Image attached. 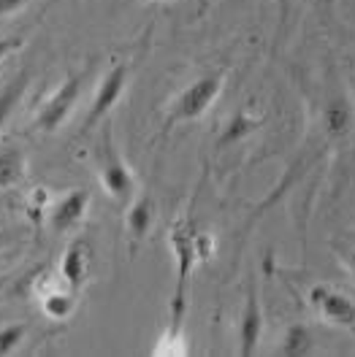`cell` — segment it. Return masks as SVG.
<instances>
[{
  "label": "cell",
  "instance_id": "obj_1",
  "mask_svg": "<svg viewBox=\"0 0 355 357\" xmlns=\"http://www.w3.org/2000/svg\"><path fill=\"white\" fill-rule=\"evenodd\" d=\"M168 246H171V255L177 260V287H174V301H171V325H182V314H184V298H187V284H190V276L196 271L198 263V230L190 217H182L171 225L168 230Z\"/></svg>",
  "mask_w": 355,
  "mask_h": 357
},
{
  "label": "cell",
  "instance_id": "obj_2",
  "mask_svg": "<svg viewBox=\"0 0 355 357\" xmlns=\"http://www.w3.org/2000/svg\"><path fill=\"white\" fill-rule=\"evenodd\" d=\"M98 178L103 192L111 195L117 203H131L136 195V176L128 168V162L114 146L109 125L103 128V138H101V157H98Z\"/></svg>",
  "mask_w": 355,
  "mask_h": 357
},
{
  "label": "cell",
  "instance_id": "obj_3",
  "mask_svg": "<svg viewBox=\"0 0 355 357\" xmlns=\"http://www.w3.org/2000/svg\"><path fill=\"white\" fill-rule=\"evenodd\" d=\"M220 92H222V73H203V76H198L196 82H190L171 100L166 125L193 122V119L203 116V114L212 109V103L220 98Z\"/></svg>",
  "mask_w": 355,
  "mask_h": 357
},
{
  "label": "cell",
  "instance_id": "obj_4",
  "mask_svg": "<svg viewBox=\"0 0 355 357\" xmlns=\"http://www.w3.org/2000/svg\"><path fill=\"white\" fill-rule=\"evenodd\" d=\"M82 89H85V73H73L68 76L66 82H60V87L55 92H49V98L41 100L36 119H33V128L36 130H44V133H55L66 125V119L73 114L79 98H82Z\"/></svg>",
  "mask_w": 355,
  "mask_h": 357
},
{
  "label": "cell",
  "instance_id": "obj_5",
  "mask_svg": "<svg viewBox=\"0 0 355 357\" xmlns=\"http://www.w3.org/2000/svg\"><path fill=\"white\" fill-rule=\"evenodd\" d=\"M310 306L314 309V314L339 331H347L355 335V301L347 298L345 292L333 290L328 284H314L307 295Z\"/></svg>",
  "mask_w": 355,
  "mask_h": 357
},
{
  "label": "cell",
  "instance_id": "obj_6",
  "mask_svg": "<svg viewBox=\"0 0 355 357\" xmlns=\"http://www.w3.org/2000/svg\"><path fill=\"white\" fill-rule=\"evenodd\" d=\"M128 76H131L128 63H117V66H111L109 70H106V76H103L101 84L95 87L89 112H87V116H85V128H95V125H101V122L109 116L111 109L119 103L122 92L128 87Z\"/></svg>",
  "mask_w": 355,
  "mask_h": 357
},
{
  "label": "cell",
  "instance_id": "obj_7",
  "mask_svg": "<svg viewBox=\"0 0 355 357\" xmlns=\"http://www.w3.org/2000/svg\"><path fill=\"white\" fill-rule=\"evenodd\" d=\"M87 208H89V192L85 187H76V190L66 192L63 198H57V201L49 206V214H46L52 233H57V236L71 233L76 225L85 220Z\"/></svg>",
  "mask_w": 355,
  "mask_h": 357
},
{
  "label": "cell",
  "instance_id": "obj_8",
  "mask_svg": "<svg viewBox=\"0 0 355 357\" xmlns=\"http://www.w3.org/2000/svg\"><path fill=\"white\" fill-rule=\"evenodd\" d=\"M263 335V309H261V295L255 282L247 284V298H245V312L239 319V355L252 357Z\"/></svg>",
  "mask_w": 355,
  "mask_h": 357
},
{
  "label": "cell",
  "instance_id": "obj_9",
  "mask_svg": "<svg viewBox=\"0 0 355 357\" xmlns=\"http://www.w3.org/2000/svg\"><path fill=\"white\" fill-rule=\"evenodd\" d=\"M89 266H92V246L85 238H73L66 246L63 257H60V279L71 290H82L87 284Z\"/></svg>",
  "mask_w": 355,
  "mask_h": 357
},
{
  "label": "cell",
  "instance_id": "obj_10",
  "mask_svg": "<svg viewBox=\"0 0 355 357\" xmlns=\"http://www.w3.org/2000/svg\"><path fill=\"white\" fill-rule=\"evenodd\" d=\"M155 211L157 206L150 195H133V201L128 206V214H125V230H128V236L133 241L147 238V233L155 225Z\"/></svg>",
  "mask_w": 355,
  "mask_h": 357
},
{
  "label": "cell",
  "instance_id": "obj_11",
  "mask_svg": "<svg viewBox=\"0 0 355 357\" xmlns=\"http://www.w3.org/2000/svg\"><path fill=\"white\" fill-rule=\"evenodd\" d=\"M27 87H30V73H27V70H20L17 76H11V79L0 87V133H3V128L11 122V116L17 114V109L22 106Z\"/></svg>",
  "mask_w": 355,
  "mask_h": 357
},
{
  "label": "cell",
  "instance_id": "obj_12",
  "mask_svg": "<svg viewBox=\"0 0 355 357\" xmlns=\"http://www.w3.org/2000/svg\"><path fill=\"white\" fill-rule=\"evenodd\" d=\"M27 157L17 144H0V192L14 190L24 178Z\"/></svg>",
  "mask_w": 355,
  "mask_h": 357
},
{
  "label": "cell",
  "instance_id": "obj_13",
  "mask_svg": "<svg viewBox=\"0 0 355 357\" xmlns=\"http://www.w3.org/2000/svg\"><path fill=\"white\" fill-rule=\"evenodd\" d=\"M41 312L52 322H66L76 312V290L71 287H49L41 292Z\"/></svg>",
  "mask_w": 355,
  "mask_h": 357
},
{
  "label": "cell",
  "instance_id": "obj_14",
  "mask_svg": "<svg viewBox=\"0 0 355 357\" xmlns=\"http://www.w3.org/2000/svg\"><path fill=\"white\" fill-rule=\"evenodd\" d=\"M314 349V335L312 328L304 322H290L285 328V333L280 338V347H277V355L282 357H307Z\"/></svg>",
  "mask_w": 355,
  "mask_h": 357
},
{
  "label": "cell",
  "instance_id": "obj_15",
  "mask_svg": "<svg viewBox=\"0 0 355 357\" xmlns=\"http://www.w3.org/2000/svg\"><path fill=\"white\" fill-rule=\"evenodd\" d=\"M323 122H326V130L331 138H345V135L353 130V106L350 100L345 98H336L326 106L323 112Z\"/></svg>",
  "mask_w": 355,
  "mask_h": 357
},
{
  "label": "cell",
  "instance_id": "obj_16",
  "mask_svg": "<svg viewBox=\"0 0 355 357\" xmlns=\"http://www.w3.org/2000/svg\"><path fill=\"white\" fill-rule=\"evenodd\" d=\"M184 344H187V341H184V335H182V325H171L166 333L160 335V341H157V347L152 349V355L182 357V355H187V352H190Z\"/></svg>",
  "mask_w": 355,
  "mask_h": 357
},
{
  "label": "cell",
  "instance_id": "obj_17",
  "mask_svg": "<svg viewBox=\"0 0 355 357\" xmlns=\"http://www.w3.org/2000/svg\"><path fill=\"white\" fill-rule=\"evenodd\" d=\"M27 322H6L0 325V357L14 355L27 338Z\"/></svg>",
  "mask_w": 355,
  "mask_h": 357
},
{
  "label": "cell",
  "instance_id": "obj_18",
  "mask_svg": "<svg viewBox=\"0 0 355 357\" xmlns=\"http://www.w3.org/2000/svg\"><path fill=\"white\" fill-rule=\"evenodd\" d=\"M261 122L258 119H249L247 114H236L228 125H225V133H222V141L220 144H233V141H239V138H245L247 133H252L255 128H258Z\"/></svg>",
  "mask_w": 355,
  "mask_h": 357
},
{
  "label": "cell",
  "instance_id": "obj_19",
  "mask_svg": "<svg viewBox=\"0 0 355 357\" xmlns=\"http://www.w3.org/2000/svg\"><path fill=\"white\" fill-rule=\"evenodd\" d=\"M22 49V38L20 36H6V38H0V63L6 60V57H11L14 52H20Z\"/></svg>",
  "mask_w": 355,
  "mask_h": 357
},
{
  "label": "cell",
  "instance_id": "obj_20",
  "mask_svg": "<svg viewBox=\"0 0 355 357\" xmlns=\"http://www.w3.org/2000/svg\"><path fill=\"white\" fill-rule=\"evenodd\" d=\"M33 0H0V20H6V17H11V14H17V11H22L24 6H30Z\"/></svg>",
  "mask_w": 355,
  "mask_h": 357
},
{
  "label": "cell",
  "instance_id": "obj_21",
  "mask_svg": "<svg viewBox=\"0 0 355 357\" xmlns=\"http://www.w3.org/2000/svg\"><path fill=\"white\" fill-rule=\"evenodd\" d=\"M342 263H345V268L350 271V276L355 279V246L350 249V252H345V255H342Z\"/></svg>",
  "mask_w": 355,
  "mask_h": 357
},
{
  "label": "cell",
  "instance_id": "obj_22",
  "mask_svg": "<svg viewBox=\"0 0 355 357\" xmlns=\"http://www.w3.org/2000/svg\"><path fill=\"white\" fill-rule=\"evenodd\" d=\"M8 241H11V233L8 230H0V249L8 244Z\"/></svg>",
  "mask_w": 355,
  "mask_h": 357
}]
</instances>
